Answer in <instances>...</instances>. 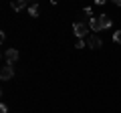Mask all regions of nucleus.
Wrapping results in <instances>:
<instances>
[{
    "instance_id": "obj_9",
    "label": "nucleus",
    "mask_w": 121,
    "mask_h": 113,
    "mask_svg": "<svg viewBox=\"0 0 121 113\" xmlns=\"http://www.w3.org/2000/svg\"><path fill=\"white\" fill-rule=\"evenodd\" d=\"M85 47H87V40L77 39V43H75V48H85Z\"/></svg>"
},
{
    "instance_id": "obj_5",
    "label": "nucleus",
    "mask_w": 121,
    "mask_h": 113,
    "mask_svg": "<svg viewBox=\"0 0 121 113\" xmlns=\"http://www.w3.org/2000/svg\"><path fill=\"white\" fill-rule=\"evenodd\" d=\"M89 28L93 32H97V30H101V20H99V16H93L89 20Z\"/></svg>"
},
{
    "instance_id": "obj_15",
    "label": "nucleus",
    "mask_w": 121,
    "mask_h": 113,
    "mask_svg": "<svg viewBox=\"0 0 121 113\" xmlns=\"http://www.w3.org/2000/svg\"><path fill=\"white\" fill-rule=\"evenodd\" d=\"M26 2H30V4H36V0H26Z\"/></svg>"
},
{
    "instance_id": "obj_11",
    "label": "nucleus",
    "mask_w": 121,
    "mask_h": 113,
    "mask_svg": "<svg viewBox=\"0 0 121 113\" xmlns=\"http://www.w3.org/2000/svg\"><path fill=\"white\" fill-rule=\"evenodd\" d=\"M85 14H87V16H91V18H93V8H89V6H87V8H85Z\"/></svg>"
},
{
    "instance_id": "obj_10",
    "label": "nucleus",
    "mask_w": 121,
    "mask_h": 113,
    "mask_svg": "<svg viewBox=\"0 0 121 113\" xmlns=\"http://www.w3.org/2000/svg\"><path fill=\"white\" fill-rule=\"evenodd\" d=\"M113 40H115V43H121V30H117L115 35H113Z\"/></svg>"
},
{
    "instance_id": "obj_8",
    "label": "nucleus",
    "mask_w": 121,
    "mask_h": 113,
    "mask_svg": "<svg viewBox=\"0 0 121 113\" xmlns=\"http://www.w3.org/2000/svg\"><path fill=\"white\" fill-rule=\"evenodd\" d=\"M28 14L30 16H39V4H30L28 6Z\"/></svg>"
},
{
    "instance_id": "obj_13",
    "label": "nucleus",
    "mask_w": 121,
    "mask_h": 113,
    "mask_svg": "<svg viewBox=\"0 0 121 113\" xmlns=\"http://www.w3.org/2000/svg\"><path fill=\"white\" fill-rule=\"evenodd\" d=\"M107 0H95V4H105Z\"/></svg>"
},
{
    "instance_id": "obj_3",
    "label": "nucleus",
    "mask_w": 121,
    "mask_h": 113,
    "mask_svg": "<svg viewBox=\"0 0 121 113\" xmlns=\"http://www.w3.org/2000/svg\"><path fill=\"white\" fill-rule=\"evenodd\" d=\"M12 77H14V69H12V65H4L2 69H0V79H2V81H10Z\"/></svg>"
},
{
    "instance_id": "obj_7",
    "label": "nucleus",
    "mask_w": 121,
    "mask_h": 113,
    "mask_svg": "<svg viewBox=\"0 0 121 113\" xmlns=\"http://www.w3.org/2000/svg\"><path fill=\"white\" fill-rule=\"evenodd\" d=\"M99 20H101V28H109V26L113 24V20L107 16V14H101V16H99Z\"/></svg>"
},
{
    "instance_id": "obj_14",
    "label": "nucleus",
    "mask_w": 121,
    "mask_h": 113,
    "mask_svg": "<svg viewBox=\"0 0 121 113\" xmlns=\"http://www.w3.org/2000/svg\"><path fill=\"white\" fill-rule=\"evenodd\" d=\"M113 4H117V6H121V0H111Z\"/></svg>"
},
{
    "instance_id": "obj_2",
    "label": "nucleus",
    "mask_w": 121,
    "mask_h": 113,
    "mask_svg": "<svg viewBox=\"0 0 121 113\" xmlns=\"http://www.w3.org/2000/svg\"><path fill=\"white\" fill-rule=\"evenodd\" d=\"M18 51L16 48H6L4 51V61H6V65H14V63L18 61Z\"/></svg>"
},
{
    "instance_id": "obj_12",
    "label": "nucleus",
    "mask_w": 121,
    "mask_h": 113,
    "mask_svg": "<svg viewBox=\"0 0 121 113\" xmlns=\"http://www.w3.org/2000/svg\"><path fill=\"white\" fill-rule=\"evenodd\" d=\"M0 113H8V107H6V105H4V103L0 105Z\"/></svg>"
},
{
    "instance_id": "obj_4",
    "label": "nucleus",
    "mask_w": 121,
    "mask_h": 113,
    "mask_svg": "<svg viewBox=\"0 0 121 113\" xmlns=\"http://www.w3.org/2000/svg\"><path fill=\"white\" fill-rule=\"evenodd\" d=\"M101 44H103V40H101L99 36H95V35H91L89 39H87V47L89 48H101Z\"/></svg>"
},
{
    "instance_id": "obj_6",
    "label": "nucleus",
    "mask_w": 121,
    "mask_h": 113,
    "mask_svg": "<svg viewBox=\"0 0 121 113\" xmlns=\"http://www.w3.org/2000/svg\"><path fill=\"white\" fill-rule=\"evenodd\" d=\"M26 4H28L26 0H12V10H14V12H20Z\"/></svg>"
},
{
    "instance_id": "obj_1",
    "label": "nucleus",
    "mask_w": 121,
    "mask_h": 113,
    "mask_svg": "<svg viewBox=\"0 0 121 113\" xmlns=\"http://www.w3.org/2000/svg\"><path fill=\"white\" fill-rule=\"evenodd\" d=\"M73 30H75V35H77V39H85L87 35H89V24H85V22H75L73 24Z\"/></svg>"
}]
</instances>
